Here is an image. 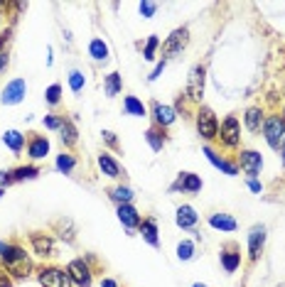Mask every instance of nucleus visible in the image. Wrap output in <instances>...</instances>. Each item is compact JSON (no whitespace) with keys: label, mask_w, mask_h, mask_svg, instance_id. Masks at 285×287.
Instances as JSON below:
<instances>
[{"label":"nucleus","mask_w":285,"mask_h":287,"mask_svg":"<svg viewBox=\"0 0 285 287\" xmlns=\"http://www.w3.org/2000/svg\"><path fill=\"white\" fill-rule=\"evenodd\" d=\"M0 256H2V260H5L7 265H15V263H20V260H27L22 248L7 246V243H0Z\"/></svg>","instance_id":"obj_12"},{"label":"nucleus","mask_w":285,"mask_h":287,"mask_svg":"<svg viewBox=\"0 0 285 287\" xmlns=\"http://www.w3.org/2000/svg\"><path fill=\"white\" fill-rule=\"evenodd\" d=\"M39 283L44 287H71V278H69V273H64L59 268H44L39 273Z\"/></svg>","instance_id":"obj_3"},{"label":"nucleus","mask_w":285,"mask_h":287,"mask_svg":"<svg viewBox=\"0 0 285 287\" xmlns=\"http://www.w3.org/2000/svg\"><path fill=\"white\" fill-rule=\"evenodd\" d=\"M283 165H285V147H283Z\"/></svg>","instance_id":"obj_46"},{"label":"nucleus","mask_w":285,"mask_h":287,"mask_svg":"<svg viewBox=\"0 0 285 287\" xmlns=\"http://www.w3.org/2000/svg\"><path fill=\"white\" fill-rule=\"evenodd\" d=\"M2 194H5V192H2V189H0V197H2Z\"/></svg>","instance_id":"obj_47"},{"label":"nucleus","mask_w":285,"mask_h":287,"mask_svg":"<svg viewBox=\"0 0 285 287\" xmlns=\"http://www.w3.org/2000/svg\"><path fill=\"white\" fill-rule=\"evenodd\" d=\"M153 115H155V123H158V125H170V123L175 120V111H172L170 106H162V103H155Z\"/></svg>","instance_id":"obj_14"},{"label":"nucleus","mask_w":285,"mask_h":287,"mask_svg":"<svg viewBox=\"0 0 285 287\" xmlns=\"http://www.w3.org/2000/svg\"><path fill=\"white\" fill-rule=\"evenodd\" d=\"M192 251H194V246H192L190 241H182V243L177 246V256H180V260H190V258H192Z\"/></svg>","instance_id":"obj_32"},{"label":"nucleus","mask_w":285,"mask_h":287,"mask_svg":"<svg viewBox=\"0 0 285 287\" xmlns=\"http://www.w3.org/2000/svg\"><path fill=\"white\" fill-rule=\"evenodd\" d=\"M261 165H263V160H261V155H258V152H253V150L241 152V167H244L251 177H256V174L261 172Z\"/></svg>","instance_id":"obj_10"},{"label":"nucleus","mask_w":285,"mask_h":287,"mask_svg":"<svg viewBox=\"0 0 285 287\" xmlns=\"http://www.w3.org/2000/svg\"><path fill=\"white\" fill-rule=\"evenodd\" d=\"M98 167H101L103 174H108V177H118V174H121V167L116 165V160H113L111 155H101V157H98Z\"/></svg>","instance_id":"obj_18"},{"label":"nucleus","mask_w":285,"mask_h":287,"mask_svg":"<svg viewBox=\"0 0 285 287\" xmlns=\"http://www.w3.org/2000/svg\"><path fill=\"white\" fill-rule=\"evenodd\" d=\"M172 189H187V192H199L202 189V179L197 177V174H182L175 184H172Z\"/></svg>","instance_id":"obj_13"},{"label":"nucleus","mask_w":285,"mask_h":287,"mask_svg":"<svg viewBox=\"0 0 285 287\" xmlns=\"http://www.w3.org/2000/svg\"><path fill=\"white\" fill-rule=\"evenodd\" d=\"M89 52H91V57H94V59H98V61L108 57V47L103 44V39H94V42H91V47H89Z\"/></svg>","instance_id":"obj_24"},{"label":"nucleus","mask_w":285,"mask_h":287,"mask_svg":"<svg viewBox=\"0 0 285 287\" xmlns=\"http://www.w3.org/2000/svg\"><path fill=\"white\" fill-rule=\"evenodd\" d=\"M197 130H199V135L207 138V140H212V138L217 135V130H219L217 115H214L209 108H202V111L197 113Z\"/></svg>","instance_id":"obj_2"},{"label":"nucleus","mask_w":285,"mask_h":287,"mask_svg":"<svg viewBox=\"0 0 285 287\" xmlns=\"http://www.w3.org/2000/svg\"><path fill=\"white\" fill-rule=\"evenodd\" d=\"M155 49H158V37L153 34L148 39V47H145V59H155Z\"/></svg>","instance_id":"obj_36"},{"label":"nucleus","mask_w":285,"mask_h":287,"mask_svg":"<svg viewBox=\"0 0 285 287\" xmlns=\"http://www.w3.org/2000/svg\"><path fill=\"white\" fill-rule=\"evenodd\" d=\"M10 182H15L12 172H0V184H10Z\"/></svg>","instance_id":"obj_39"},{"label":"nucleus","mask_w":285,"mask_h":287,"mask_svg":"<svg viewBox=\"0 0 285 287\" xmlns=\"http://www.w3.org/2000/svg\"><path fill=\"white\" fill-rule=\"evenodd\" d=\"M37 174H39L37 167H20V170L12 172V179H15V182H20V179H34Z\"/></svg>","instance_id":"obj_27"},{"label":"nucleus","mask_w":285,"mask_h":287,"mask_svg":"<svg viewBox=\"0 0 285 287\" xmlns=\"http://www.w3.org/2000/svg\"><path fill=\"white\" fill-rule=\"evenodd\" d=\"M162 66H165V61H160V64L155 66V71H153V76H150V79H158V76L162 74Z\"/></svg>","instance_id":"obj_41"},{"label":"nucleus","mask_w":285,"mask_h":287,"mask_svg":"<svg viewBox=\"0 0 285 287\" xmlns=\"http://www.w3.org/2000/svg\"><path fill=\"white\" fill-rule=\"evenodd\" d=\"M145 138H148V143L153 145V150H162V143H165V140H162V135H160L158 130H148Z\"/></svg>","instance_id":"obj_31"},{"label":"nucleus","mask_w":285,"mask_h":287,"mask_svg":"<svg viewBox=\"0 0 285 287\" xmlns=\"http://www.w3.org/2000/svg\"><path fill=\"white\" fill-rule=\"evenodd\" d=\"M103 138H106V140H108V143H111V145H113V143H116V140H113V133H108V130H106V133H103Z\"/></svg>","instance_id":"obj_43"},{"label":"nucleus","mask_w":285,"mask_h":287,"mask_svg":"<svg viewBox=\"0 0 285 287\" xmlns=\"http://www.w3.org/2000/svg\"><path fill=\"white\" fill-rule=\"evenodd\" d=\"M143 238L150 243V246H158V229H155V221H143Z\"/></svg>","instance_id":"obj_23"},{"label":"nucleus","mask_w":285,"mask_h":287,"mask_svg":"<svg viewBox=\"0 0 285 287\" xmlns=\"http://www.w3.org/2000/svg\"><path fill=\"white\" fill-rule=\"evenodd\" d=\"M263 130H266V140H268V145H271L273 150H278L281 143L285 140V120L283 118H278V115H271V118L266 120Z\"/></svg>","instance_id":"obj_1"},{"label":"nucleus","mask_w":285,"mask_h":287,"mask_svg":"<svg viewBox=\"0 0 285 287\" xmlns=\"http://www.w3.org/2000/svg\"><path fill=\"white\" fill-rule=\"evenodd\" d=\"M204 155L209 157V162H212L214 167H219V170H224L226 174H236V167H234V165H229V162H224V160H219V157L214 155V150H212V147H204Z\"/></svg>","instance_id":"obj_20"},{"label":"nucleus","mask_w":285,"mask_h":287,"mask_svg":"<svg viewBox=\"0 0 285 287\" xmlns=\"http://www.w3.org/2000/svg\"><path fill=\"white\" fill-rule=\"evenodd\" d=\"M187 29L182 27V29H175L170 37H167V42H165V47H162V54L165 57H172V54H177V52H182L185 49V44H187Z\"/></svg>","instance_id":"obj_4"},{"label":"nucleus","mask_w":285,"mask_h":287,"mask_svg":"<svg viewBox=\"0 0 285 287\" xmlns=\"http://www.w3.org/2000/svg\"><path fill=\"white\" fill-rule=\"evenodd\" d=\"M103 287H116V283L113 280H103Z\"/></svg>","instance_id":"obj_44"},{"label":"nucleus","mask_w":285,"mask_h":287,"mask_svg":"<svg viewBox=\"0 0 285 287\" xmlns=\"http://www.w3.org/2000/svg\"><path fill=\"white\" fill-rule=\"evenodd\" d=\"M47 152H49V143H47V138H34V140L30 143V157L39 160V157H44Z\"/></svg>","instance_id":"obj_17"},{"label":"nucleus","mask_w":285,"mask_h":287,"mask_svg":"<svg viewBox=\"0 0 285 287\" xmlns=\"http://www.w3.org/2000/svg\"><path fill=\"white\" fill-rule=\"evenodd\" d=\"M2 140H5V145H7L12 152H20V150H22V143H25L22 135H20L17 130H7V133L2 135Z\"/></svg>","instance_id":"obj_22"},{"label":"nucleus","mask_w":285,"mask_h":287,"mask_svg":"<svg viewBox=\"0 0 285 287\" xmlns=\"http://www.w3.org/2000/svg\"><path fill=\"white\" fill-rule=\"evenodd\" d=\"M71 167H74V157H71V155H59V157H57V170L69 172Z\"/></svg>","instance_id":"obj_34"},{"label":"nucleus","mask_w":285,"mask_h":287,"mask_svg":"<svg viewBox=\"0 0 285 287\" xmlns=\"http://www.w3.org/2000/svg\"><path fill=\"white\" fill-rule=\"evenodd\" d=\"M177 224H180L182 229L194 226V224H197V214H194V209H192V206H180V209H177Z\"/></svg>","instance_id":"obj_16"},{"label":"nucleus","mask_w":285,"mask_h":287,"mask_svg":"<svg viewBox=\"0 0 285 287\" xmlns=\"http://www.w3.org/2000/svg\"><path fill=\"white\" fill-rule=\"evenodd\" d=\"M261 123H263L261 111H258V108H249V111H246V128H249L251 133H256V130H261Z\"/></svg>","instance_id":"obj_21"},{"label":"nucleus","mask_w":285,"mask_h":287,"mask_svg":"<svg viewBox=\"0 0 285 287\" xmlns=\"http://www.w3.org/2000/svg\"><path fill=\"white\" fill-rule=\"evenodd\" d=\"M2 66H5V57L0 54V69H2Z\"/></svg>","instance_id":"obj_45"},{"label":"nucleus","mask_w":285,"mask_h":287,"mask_svg":"<svg viewBox=\"0 0 285 287\" xmlns=\"http://www.w3.org/2000/svg\"><path fill=\"white\" fill-rule=\"evenodd\" d=\"M222 140H224L226 145H231V147L239 145V120H236L234 115H229V118L222 123Z\"/></svg>","instance_id":"obj_9"},{"label":"nucleus","mask_w":285,"mask_h":287,"mask_svg":"<svg viewBox=\"0 0 285 287\" xmlns=\"http://www.w3.org/2000/svg\"><path fill=\"white\" fill-rule=\"evenodd\" d=\"M209 224H212L214 229H222V231H234V229H236V221H234L231 216H226V214H217V216H212Z\"/></svg>","instance_id":"obj_19"},{"label":"nucleus","mask_w":285,"mask_h":287,"mask_svg":"<svg viewBox=\"0 0 285 287\" xmlns=\"http://www.w3.org/2000/svg\"><path fill=\"white\" fill-rule=\"evenodd\" d=\"M249 187H251V189H253V192H261V184H258V182H256V179H251V182H249Z\"/></svg>","instance_id":"obj_42"},{"label":"nucleus","mask_w":285,"mask_h":287,"mask_svg":"<svg viewBox=\"0 0 285 287\" xmlns=\"http://www.w3.org/2000/svg\"><path fill=\"white\" fill-rule=\"evenodd\" d=\"M155 10H158L155 2H140V15H143V17H153Z\"/></svg>","instance_id":"obj_37"},{"label":"nucleus","mask_w":285,"mask_h":287,"mask_svg":"<svg viewBox=\"0 0 285 287\" xmlns=\"http://www.w3.org/2000/svg\"><path fill=\"white\" fill-rule=\"evenodd\" d=\"M126 111H128L130 115H145V106H143L135 96H128V98H126Z\"/></svg>","instance_id":"obj_25"},{"label":"nucleus","mask_w":285,"mask_h":287,"mask_svg":"<svg viewBox=\"0 0 285 287\" xmlns=\"http://www.w3.org/2000/svg\"><path fill=\"white\" fill-rule=\"evenodd\" d=\"M239 260H241L239 253H222V263H224L226 273H234V270L239 268Z\"/></svg>","instance_id":"obj_26"},{"label":"nucleus","mask_w":285,"mask_h":287,"mask_svg":"<svg viewBox=\"0 0 285 287\" xmlns=\"http://www.w3.org/2000/svg\"><path fill=\"white\" fill-rule=\"evenodd\" d=\"M66 273H69L71 283H76V285H81V287H89V285H91V273H89V268H86L81 260H74V263H69Z\"/></svg>","instance_id":"obj_6"},{"label":"nucleus","mask_w":285,"mask_h":287,"mask_svg":"<svg viewBox=\"0 0 285 287\" xmlns=\"http://www.w3.org/2000/svg\"><path fill=\"white\" fill-rule=\"evenodd\" d=\"M266 243V229L263 226H253L251 233H249V256L256 260L261 256V248Z\"/></svg>","instance_id":"obj_8"},{"label":"nucleus","mask_w":285,"mask_h":287,"mask_svg":"<svg viewBox=\"0 0 285 287\" xmlns=\"http://www.w3.org/2000/svg\"><path fill=\"white\" fill-rule=\"evenodd\" d=\"M187 93H190V98H194V101L202 98V93H204V66H194V69H192Z\"/></svg>","instance_id":"obj_5"},{"label":"nucleus","mask_w":285,"mask_h":287,"mask_svg":"<svg viewBox=\"0 0 285 287\" xmlns=\"http://www.w3.org/2000/svg\"><path fill=\"white\" fill-rule=\"evenodd\" d=\"M59 96H62V86H57V84H54V86H49V88H47V101H49L52 106L59 101Z\"/></svg>","instance_id":"obj_35"},{"label":"nucleus","mask_w":285,"mask_h":287,"mask_svg":"<svg viewBox=\"0 0 285 287\" xmlns=\"http://www.w3.org/2000/svg\"><path fill=\"white\" fill-rule=\"evenodd\" d=\"M25 81L22 79H15V81H10L7 86H5V93H2V103H7V106H15V103H20L22 101V96H25Z\"/></svg>","instance_id":"obj_7"},{"label":"nucleus","mask_w":285,"mask_h":287,"mask_svg":"<svg viewBox=\"0 0 285 287\" xmlns=\"http://www.w3.org/2000/svg\"><path fill=\"white\" fill-rule=\"evenodd\" d=\"M194 287H204V285H194Z\"/></svg>","instance_id":"obj_48"},{"label":"nucleus","mask_w":285,"mask_h":287,"mask_svg":"<svg viewBox=\"0 0 285 287\" xmlns=\"http://www.w3.org/2000/svg\"><path fill=\"white\" fill-rule=\"evenodd\" d=\"M62 140L66 145H74L76 143V128L71 123H62Z\"/></svg>","instance_id":"obj_28"},{"label":"nucleus","mask_w":285,"mask_h":287,"mask_svg":"<svg viewBox=\"0 0 285 287\" xmlns=\"http://www.w3.org/2000/svg\"><path fill=\"white\" fill-rule=\"evenodd\" d=\"M121 91V76L118 74H108V81H106V93L108 96H116Z\"/></svg>","instance_id":"obj_29"},{"label":"nucleus","mask_w":285,"mask_h":287,"mask_svg":"<svg viewBox=\"0 0 285 287\" xmlns=\"http://www.w3.org/2000/svg\"><path fill=\"white\" fill-rule=\"evenodd\" d=\"M118 219H121V224L128 226V229H135V226L140 224V216H138V211H135L130 204H121V206H118Z\"/></svg>","instance_id":"obj_11"},{"label":"nucleus","mask_w":285,"mask_h":287,"mask_svg":"<svg viewBox=\"0 0 285 287\" xmlns=\"http://www.w3.org/2000/svg\"><path fill=\"white\" fill-rule=\"evenodd\" d=\"M69 86H71V91H81V86H84V74H81V71H71V74H69Z\"/></svg>","instance_id":"obj_33"},{"label":"nucleus","mask_w":285,"mask_h":287,"mask_svg":"<svg viewBox=\"0 0 285 287\" xmlns=\"http://www.w3.org/2000/svg\"><path fill=\"white\" fill-rule=\"evenodd\" d=\"M32 246H34V251H37L39 256H52V253H54V243H52L49 236L34 233V236H32Z\"/></svg>","instance_id":"obj_15"},{"label":"nucleus","mask_w":285,"mask_h":287,"mask_svg":"<svg viewBox=\"0 0 285 287\" xmlns=\"http://www.w3.org/2000/svg\"><path fill=\"white\" fill-rule=\"evenodd\" d=\"M44 125L54 130V128H62V120H59V118H54V115H47V118H44Z\"/></svg>","instance_id":"obj_38"},{"label":"nucleus","mask_w":285,"mask_h":287,"mask_svg":"<svg viewBox=\"0 0 285 287\" xmlns=\"http://www.w3.org/2000/svg\"><path fill=\"white\" fill-rule=\"evenodd\" d=\"M0 287H12V283H10V278H7L5 273H0Z\"/></svg>","instance_id":"obj_40"},{"label":"nucleus","mask_w":285,"mask_h":287,"mask_svg":"<svg viewBox=\"0 0 285 287\" xmlns=\"http://www.w3.org/2000/svg\"><path fill=\"white\" fill-rule=\"evenodd\" d=\"M116 201H121V204H128L130 199H133V192L128 189V187H118V189H113V194H111Z\"/></svg>","instance_id":"obj_30"}]
</instances>
